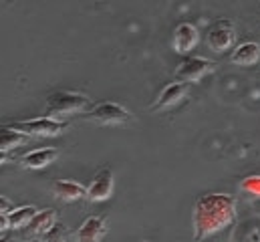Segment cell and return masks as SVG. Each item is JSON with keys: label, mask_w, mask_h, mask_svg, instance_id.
Segmentation results:
<instances>
[{"label": "cell", "mask_w": 260, "mask_h": 242, "mask_svg": "<svg viewBox=\"0 0 260 242\" xmlns=\"http://www.w3.org/2000/svg\"><path fill=\"white\" fill-rule=\"evenodd\" d=\"M6 158H8V154H6V152H0V164H4Z\"/></svg>", "instance_id": "obj_22"}, {"label": "cell", "mask_w": 260, "mask_h": 242, "mask_svg": "<svg viewBox=\"0 0 260 242\" xmlns=\"http://www.w3.org/2000/svg\"><path fill=\"white\" fill-rule=\"evenodd\" d=\"M12 127L22 131L28 137H57L67 129V123L43 115V117H35L28 121H16Z\"/></svg>", "instance_id": "obj_3"}, {"label": "cell", "mask_w": 260, "mask_h": 242, "mask_svg": "<svg viewBox=\"0 0 260 242\" xmlns=\"http://www.w3.org/2000/svg\"><path fill=\"white\" fill-rule=\"evenodd\" d=\"M107 234V222L101 216H89L77 230V242H101Z\"/></svg>", "instance_id": "obj_9"}, {"label": "cell", "mask_w": 260, "mask_h": 242, "mask_svg": "<svg viewBox=\"0 0 260 242\" xmlns=\"http://www.w3.org/2000/svg\"><path fill=\"white\" fill-rule=\"evenodd\" d=\"M12 210V204H10V200H6L4 196H0V214H8Z\"/></svg>", "instance_id": "obj_20"}, {"label": "cell", "mask_w": 260, "mask_h": 242, "mask_svg": "<svg viewBox=\"0 0 260 242\" xmlns=\"http://www.w3.org/2000/svg\"><path fill=\"white\" fill-rule=\"evenodd\" d=\"M113 186H115V178H113V172L109 168H103L99 170L91 184L87 186V192H85V198L89 202H103V200H109L111 194H113Z\"/></svg>", "instance_id": "obj_7"}, {"label": "cell", "mask_w": 260, "mask_h": 242, "mask_svg": "<svg viewBox=\"0 0 260 242\" xmlns=\"http://www.w3.org/2000/svg\"><path fill=\"white\" fill-rule=\"evenodd\" d=\"M230 60L234 65H240V67H252L260 60V45L258 43H242L238 45L232 55Z\"/></svg>", "instance_id": "obj_13"}, {"label": "cell", "mask_w": 260, "mask_h": 242, "mask_svg": "<svg viewBox=\"0 0 260 242\" xmlns=\"http://www.w3.org/2000/svg\"><path fill=\"white\" fill-rule=\"evenodd\" d=\"M198 41H200V33L194 24L182 22L176 26V31H174V51L176 53H182V55L190 53L198 45Z\"/></svg>", "instance_id": "obj_10"}, {"label": "cell", "mask_w": 260, "mask_h": 242, "mask_svg": "<svg viewBox=\"0 0 260 242\" xmlns=\"http://www.w3.org/2000/svg\"><path fill=\"white\" fill-rule=\"evenodd\" d=\"M37 212H39V210H37L35 206H20V208H14V210H10V212L6 214L8 226H10V228H24Z\"/></svg>", "instance_id": "obj_17"}, {"label": "cell", "mask_w": 260, "mask_h": 242, "mask_svg": "<svg viewBox=\"0 0 260 242\" xmlns=\"http://www.w3.org/2000/svg\"><path fill=\"white\" fill-rule=\"evenodd\" d=\"M0 242H16V240H12V238H6V236H2V238H0Z\"/></svg>", "instance_id": "obj_23"}, {"label": "cell", "mask_w": 260, "mask_h": 242, "mask_svg": "<svg viewBox=\"0 0 260 242\" xmlns=\"http://www.w3.org/2000/svg\"><path fill=\"white\" fill-rule=\"evenodd\" d=\"M236 220V200L230 194H204L196 200L192 210V226H194V238L204 240L226 226H230Z\"/></svg>", "instance_id": "obj_1"}, {"label": "cell", "mask_w": 260, "mask_h": 242, "mask_svg": "<svg viewBox=\"0 0 260 242\" xmlns=\"http://www.w3.org/2000/svg\"><path fill=\"white\" fill-rule=\"evenodd\" d=\"M188 91H190V85H186V83H180V81L170 83V85L159 93V97L155 99V103L151 105V111H166V109H172L174 105H178L180 101H184V97L188 95Z\"/></svg>", "instance_id": "obj_8"}, {"label": "cell", "mask_w": 260, "mask_h": 242, "mask_svg": "<svg viewBox=\"0 0 260 242\" xmlns=\"http://www.w3.org/2000/svg\"><path fill=\"white\" fill-rule=\"evenodd\" d=\"M91 105V99L83 93H73V91H57L49 95L45 103V117L61 121L63 117L75 115L85 111Z\"/></svg>", "instance_id": "obj_2"}, {"label": "cell", "mask_w": 260, "mask_h": 242, "mask_svg": "<svg viewBox=\"0 0 260 242\" xmlns=\"http://www.w3.org/2000/svg\"><path fill=\"white\" fill-rule=\"evenodd\" d=\"M214 69V63L204 57H186L178 67H176V81L180 83H198L204 75H208Z\"/></svg>", "instance_id": "obj_6"}, {"label": "cell", "mask_w": 260, "mask_h": 242, "mask_svg": "<svg viewBox=\"0 0 260 242\" xmlns=\"http://www.w3.org/2000/svg\"><path fill=\"white\" fill-rule=\"evenodd\" d=\"M236 41V31H234V22L228 18H220L216 20L206 35V43L214 53H224L226 49H230Z\"/></svg>", "instance_id": "obj_5"}, {"label": "cell", "mask_w": 260, "mask_h": 242, "mask_svg": "<svg viewBox=\"0 0 260 242\" xmlns=\"http://www.w3.org/2000/svg\"><path fill=\"white\" fill-rule=\"evenodd\" d=\"M59 156V152L55 147H41V149H35L30 154H26L22 158V166L28 168V170H41L45 166H49L51 162H55Z\"/></svg>", "instance_id": "obj_14"}, {"label": "cell", "mask_w": 260, "mask_h": 242, "mask_svg": "<svg viewBox=\"0 0 260 242\" xmlns=\"http://www.w3.org/2000/svg\"><path fill=\"white\" fill-rule=\"evenodd\" d=\"M57 224V212L53 210V208H47V210H41V212H37L32 218H30V222L26 224V232L28 234H39V236H43L47 230H51L53 226Z\"/></svg>", "instance_id": "obj_12"}, {"label": "cell", "mask_w": 260, "mask_h": 242, "mask_svg": "<svg viewBox=\"0 0 260 242\" xmlns=\"http://www.w3.org/2000/svg\"><path fill=\"white\" fill-rule=\"evenodd\" d=\"M141 242H149V240H141Z\"/></svg>", "instance_id": "obj_24"}, {"label": "cell", "mask_w": 260, "mask_h": 242, "mask_svg": "<svg viewBox=\"0 0 260 242\" xmlns=\"http://www.w3.org/2000/svg\"><path fill=\"white\" fill-rule=\"evenodd\" d=\"M6 228H10L8 226V218H6V214H0V232L6 230Z\"/></svg>", "instance_id": "obj_21"}, {"label": "cell", "mask_w": 260, "mask_h": 242, "mask_svg": "<svg viewBox=\"0 0 260 242\" xmlns=\"http://www.w3.org/2000/svg\"><path fill=\"white\" fill-rule=\"evenodd\" d=\"M240 190L246 194V196H252V198H260V176H246L244 180L240 182Z\"/></svg>", "instance_id": "obj_18"}, {"label": "cell", "mask_w": 260, "mask_h": 242, "mask_svg": "<svg viewBox=\"0 0 260 242\" xmlns=\"http://www.w3.org/2000/svg\"><path fill=\"white\" fill-rule=\"evenodd\" d=\"M28 135H24L22 131L14 129L12 125H0V152H8L20 145L28 143Z\"/></svg>", "instance_id": "obj_16"}, {"label": "cell", "mask_w": 260, "mask_h": 242, "mask_svg": "<svg viewBox=\"0 0 260 242\" xmlns=\"http://www.w3.org/2000/svg\"><path fill=\"white\" fill-rule=\"evenodd\" d=\"M43 242H67V230L63 224H55L43 234Z\"/></svg>", "instance_id": "obj_19"}, {"label": "cell", "mask_w": 260, "mask_h": 242, "mask_svg": "<svg viewBox=\"0 0 260 242\" xmlns=\"http://www.w3.org/2000/svg\"><path fill=\"white\" fill-rule=\"evenodd\" d=\"M85 192L87 188L79 182H73V180H59L53 184V194L65 202H75V200H81L85 198Z\"/></svg>", "instance_id": "obj_15"}, {"label": "cell", "mask_w": 260, "mask_h": 242, "mask_svg": "<svg viewBox=\"0 0 260 242\" xmlns=\"http://www.w3.org/2000/svg\"><path fill=\"white\" fill-rule=\"evenodd\" d=\"M232 242H260V216L240 220L232 232Z\"/></svg>", "instance_id": "obj_11"}, {"label": "cell", "mask_w": 260, "mask_h": 242, "mask_svg": "<svg viewBox=\"0 0 260 242\" xmlns=\"http://www.w3.org/2000/svg\"><path fill=\"white\" fill-rule=\"evenodd\" d=\"M87 117L99 125H123L131 119V113L119 103L103 101V103H97L95 107H91Z\"/></svg>", "instance_id": "obj_4"}]
</instances>
